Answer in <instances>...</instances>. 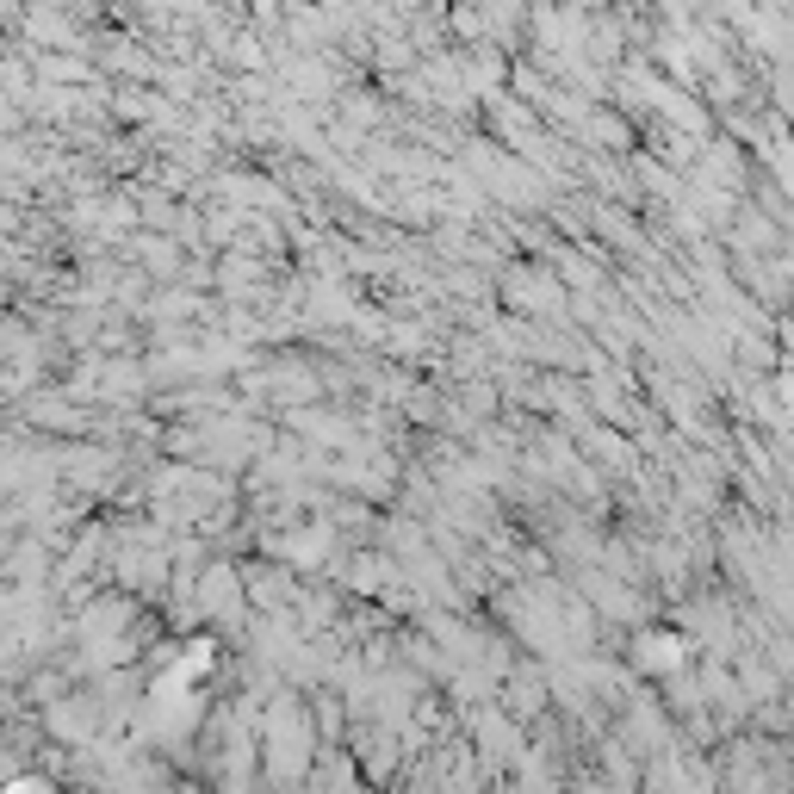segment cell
Wrapping results in <instances>:
<instances>
[{
  "mask_svg": "<svg viewBox=\"0 0 794 794\" xmlns=\"http://www.w3.org/2000/svg\"><path fill=\"white\" fill-rule=\"evenodd\" d=\"M13 794H44V788H38V782H19V788H13Z\"/></svg>",
  "mask_w": 794,
  "mask_h": 794,
  "instance_id": "cell-1",
  "label": "cell"
}]
</instances>
